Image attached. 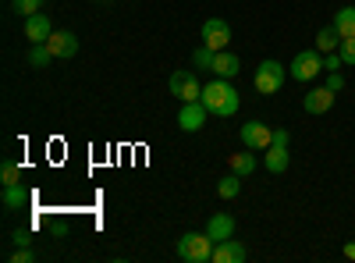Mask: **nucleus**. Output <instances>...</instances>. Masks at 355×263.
Masks as SVG:
<instances>
[{
    "mask_svg": "<svg viewBox=\"0 0 355 263\" xmlns=\"http://www.w3.org/2000/svg\"><path fill=\"white\" fill-rule=\"evenodd\" d=\"M202 103L214 118H234L242 107V96L231 85V78H214L210 85H202Z\"/></svg>",
    "mask_w": 355,
    "mask_h": 263,
    "instance_id": "1",
    "label": "nucleus"
},
{
    "mask_svg": "<svg viewBox=\"0 0 355 263\" xmlns=\"http://www.w3.org/2000/svg\"><path fill=\"white\" fill-rule=\"evenodd\" d=\"M284 78H288V68L281 61H274V57H266V61H259V68L252 75V85H256V93H263V96H277Z\"/></svg>",
    "mask_w": 355,
    "mask_h": 263,
    "instance_id": "2",
    "label": "nucleus"
},
{
    "mask_svg": "<svg viewBox=\"0 0 355 263\" xmlns=\"http://www.w3.org/2000/svg\"><path fill=\"white\" fill-rule=\"evenodd\" d=\"M214 246L217 242L206 231H189V235L178 239V256L185 263H206V260H214Z\"/></svg>",
    "mask_w": 355,
    "mask_h": 263,
    "instance_id": "3",
    "label": "nucleus"
},
{
    "mask_svg": "<svg viewBox=\"0 0 355 263\" xmlns=\"http://www.w3.org/2000/svg\"><path fill=\"white\" fill-rule=\"evenodd\" d=\"M323 71V53L313 46V50H302V53H295V61L288 65V78L295 82H309Z\"/></svg>",
    "mask_w": 355,
    "mask_h": 263,
    "instance_id": "4",
    "label": "nucleus"
},
{
    "mask_svg": "<svg viewBox=\"0 0 355 263\" xmlns=\"http://www.w3.org/2000/svg\"><path fill=\"white\" fill-rule=\"evenodd\" d=\"M167 90H171V96H178L182 103L202 100V85H199V78H196L192 71H174V75L167 78Z\"/></svg>",
    "mask_w": 355,
    "mask_h": 263,
    "instance_id": "5",
    "label": "nucleus"
},
{
    "mask_svg": "<svg viewBox=\"0 0 355 263\" xmlns=\"http://www.w3.org/2000/svg\"><path fill=\"white\" fill-rule=\"evenodd\" d=\"M242 142H245V150H270V146H274V128L270 125H263V121H245L242 125Z\"/></svg>",
    "mask_w": 355,
    "mask_h": 263,
    "instance_id": "6",
    "label": "nucleus"
},
{
    "mask_svg": "<svg viewBox=\"0 0 355 263\" xmlns=\"http://www.w3.org/2000/svg\"><path fill=\"white\" fill-rule=\"evenodd\" d=\"M206 118H210L206 103L202 100H189V103H182V110H178V128L182 132H199L206 125Z\"/></svg>",
    "mask_w": 355,
    "mask_h": 263,
    "instance_id": "7",
    "label": "nucleus"
},
{
    "mask_svg": "<svg viewBox=\"0 0 355 263\" xmlns=\"http://www.w3.org/2000/svg\"><path fill=\"white\" fill-rule=\"evenodd\" d=\"M46 50L57 57V61H71L78 53V36L68 33V28H53V36L46 40Z\"/></svg>",
    "mask_w": 355,
    "mask_h": 263,
    "instance_id": "8",
    "label": "nucleus"
},
{
    "mask_svg": "<svg viewBox=\"0 0 355 263\" xmlns=\"http://www.w3.org/2000/svg\"><path fill=\"white\" fill-rule=\"evenodd\" d=\"M202 43L210 50H227L231 43V25L224 18H206L202 22Z\"/></svg>",
    "mask_w": 355,
    "mask_h": 263,
    "instance_id": "9",
    "label": "nucleus"
},
{
    "mask_svg": "<svg viewBox=\"0 0 355 263\" xmlns=\"http://www.w3.org/2000/svg\"><path fill=\"white\" fill-rule=\"evenodd\" d=\"M334 90H327V85H316V90H309L306 93V100H302V107H306V114H316V118H320V114H327L331 107H334Z\"/></svg>",
    "mask_w": 355,
    "mask_h": 263,
    "instance_id": "10",
    "label": "nucleus"
},
{
    "mask_svg": "<svg viewBox=\"0 0 355 263\" xmlns=\"http://www.w3.org/2000/svg\"><path fill=\"white\" fill-rule=\"evenodd\" d=\"M245 260H249V249L234 239V235L214 246V263H245Z\"/></svg>",
    "mask_w": 355,
    "mask_h": 263,
    "instance_id": "11",
    "label": "nucleus"
},
{
    "mask_svg": "<svg viewBox=\"0 0 355 263\" xmlns=\"http://www.w3.org/2000/svg\"><path fill=\"white\" fill-rule=\"evenodd\" d=\"M50 36H53V25H50V18H46L43 11H36V15L25 18V40H28V43H46Z\"/></svg>",
    "mask_w": 355,
    "mask_h": 263,
    "instance_id": "12",
    "label": "nucleus"
},
{
    "mask_svg": "<svg viewBox=\"0 0 355 263\" xmlns=\"http://www.w3.org/2000/svg\"><path fill=\"white\" fill-rule=\"evenodd\" d=\"M217 78H234L242 71V61H239V53H231V50H217L214 57V68H210Z\"/></svg>",
    "mask_w": 355,
    "mask_h": 263,
    "instance_id": "13",
    "label": "nucleus"
},
{
    "mask_svg": "<svg viewBox=\"0 0 355 263\" xmlns=\"http://www.w3.org/2000/svg\"><path fill=\"white\" fill-rule=\"evenodd\" d=\"M206 235H210L214 242H224L234 235V217L231 214H214L210 221H206Z\"/></svg>",
    "mask_w": 355,
    "mask_h": 263,
    "instance_id": "14",
    "label": "nucleus"
},
{
    "mask_svg": "<svg viewBox=\"0 0 355 263\" xmlns=\"http://www.w3.org/2000/svg\"><path fill=\"white\" fill-rule=\"evenodd\" d=\"M288 164H291L288 146H270V150H266V157H263V167L270 171V174H284V171H288Z\"/></svg>",
    "mask_w": 355,
    "mask_h": 263,
    "instance_id": "15",
    "label": "nucleus"
},
{
    "mask_svg": "<svg viewBox=\"0 0 355 263\" xmlns=\"http://www.w3.org/2000/svg\"><path fill=\"white\" fill-rule=\"evenodd\" d=\"M28 199H33V192H28L21 182H18V185H4V207H8V210L28 207Z\"/></svg>",
    "mask_w": 355,
    "mask_h": 263,
    "instance_id": "16",
    "label": "nucleus"
},
{
    "mask_svg": "<svg viewBox=\"0 0 355 263\" xmlns=\"http://www.w3.org/2000/svg\"><path fill=\"white\" fill-rule=\"evenodd\" d=\"M338 46H341V33H338L334 25H323L320 33H316V50L320 53H334Z\"/></svg>",
    "mask_w": 355,
    "mask_h": 263,
    "instance_id": "17",
    "label": "nucleus"
},
{
    "mask_svg": "<svg viewBox=\"0 0 355 263\" xmlns=\"http://www.w3.org/2000/svg\"><path fill=\"white\" fill-rule=\"evenodd\" d=\"M334 28L341 33V40H355V8L352 4L334 15Z\"/></svg>",
    "mask_w": 355,
    "mask_h": 263,
    "instance_id": "18",
    "label": "nucleus"
},
{
    "mask_svg": "<svg viewBox=\"0 0 355 263\" xmlns=\"http://www.w3.org/2000/svg\"><path fill=\"white\" fill-rule=\"evenodd\" d=\"M242 182H245L242 174H234V171H231L227 178H220V182H217V196H220V199H239V192H242Z\"/></svg>",
    "mask_w": 355,
    "mask_h": 263,
    "instance_id": "19",
    "label": "nucleus"
},
{
    "mask_svg": "<svg viewBox=\"0 0 355 263\" xmlns=\"http://www.w3.org/2000/svg\"><path fill=\"white\" fill-rule=\"evenodd\" d=\"M227 164H231L234 174H242V178H249V174L256 171V157H252V153H231Z\"/></svg>",
    "mask_w": 355,
    "mask_h": 263,
    "instance_id": "20",
    "label": "nucleus"
},
{
    "mask_svg": "<svg viewBox=\"0 0 355 263\" xmlns=\"http://www.w3.org/2000/svg\"><path fill=\"white\" fill-rule=\"evenodd\" d=\"M214 57H217V50H210L206 43H199V46L192 50V65H196V68H206V71H210V68H214Z\"/></svg>",
    "mask_w": 355,
    "mask_h": 263,
    "instance_id": "21",
    "label": "nucleus"
},
{
    "mask_svg": "<svg viewBox=\"0 0 355 263\" xmlns=\"http://www.w3.org/2000/svg\"><path fill=\"white\" fill-rule=\"evenodd\" d=\"M53 61V53L46 50V43H33V50H28V65L33 68H46Z\"/></svg>",
    "mask_w": 355,
    "mask_h": 263,
    "instance_id": "22",
    "label": "nucleus"
},
{
    "mask_svg": "<svg viewBox=\"0 0 355 263\" xmlns=\"http://www.w3.org/2000/svg\"><path fill=\"white\" fill-rule=\"evenodd\" d=\"M0 178H4V185H18V182H21V164H18V160H4V167H0Z\"/></svg>",
    "mask_w": 355,
    "mask_h": 263,
    "instance_id": "23",
    "label": "nucleus"
},
{
    "mask_svg": "<svg viewBox=\"0 0 355 263\" xmlns=\"http://www.w3.org/2000/svg\"><path fill=\"white\" fill-rule=\"evenodd\" d=\"M11 11L15 15H36V11H43V0H11Z\"/></svg>",
    "mask_w": 355,
    "mask_h": 263,
    "instance_id": "24",
    "label": "nucleus"
},
{
    "mask_svg": "<svg viewBox=\"0 0 355 263\" xmlns=\"http://www.w3.org/2000/svg\"><path fill=\"white\" fill-rule=\"evenodd\" d=\"M338 53H341V61H345V65H352V68H355V40H341Z\"/></svg>",
    "mask_w": 355,
    "mask_h": 263,
    "instance_id": "25",
    "label": "nucleus"
},
{
    "mask_svg": "<svg viewBox=\"0 0 355 263\" xmlns=\"http://www.w3.org/2000/svg\"><path fill=\"white\" fill-rule=\"evenodd\" d=\"M36 260V253L28 249V246H18L15 253H11V263H33Z\"/></svg>",
    "mask_w": 355,
    "mask_h": 263,
    "instance_id": "26",
    "label": "nucleus"
},
{
    "mask_svg": "<svg viewBox=\"0 0 355 263\" xmlns=\"http://www.w3.org/2000/svg\"><path fill=\"white\" fill-rule=\"evenodd\" d=\"M327 90H334V93L345 90V75H341V71H331V75H327Z\"/></svg>",
    "mask_w": 355,
    "mask_h": 263,
    "instance_id": "27",
    "label": "nucleus"
},
{
    "mask_svg": "<svg viewBox=\"0 0 355 263\" xmlns=\"http://www.w3.org/2000/svg\"><path fill=\"white\" fill-rule=\"evenodd\" d=\"M345 61H341V53L334 50V53H327V57H323V68H327V71H338Z\"/></svg>",
    "mask_w": 355,
    "mask_h": 263,
    "instance_id": "28",
    "label": "nucleus"
},
{
    "mask_svg": "<svg viewBox=\"0 0 355 263\" xmlns=\"http://www.w3.org/2000/svg\"><path fill=\"white\" fill-rule=\"evenodd\" d=\"M11 242H15V246H28V242H33V231H28V228H18L15 235H11Z\"/></svg>",
    "mask_w": 355,
    "mask_h": 263,
    "instance_id": "29",
    "label": "nucleus"
},
{
    "mask_svg": "<svg viewBox=\"0 0 355 263\" xmlns=\"http://www.w3.org/2000/svg\"><path fill=\"white\" fill-rule=\"evenodd\" d=\"M288 142H291V135H288L284 128H277V132H274V146H288Z\"/></svg>",
    "mask_w": 355,
    "mask_h": 263,
    "instance_id": "30",
    "label": "nucleus"
},
{
    "mask_svg": "<svg viewBox=\"0 0 355 263\" xmlns=\"http://www.w3.org/2000/svg\"><path fill=\"white\" fill-rule=\"evenodd\" d=\"M341 253H345V260H355V242H348V246H345Z\"/></svg>",
    "mask_w": 355,
    "mask_h": 263,
    "instance_id": "31",
    "label": "nucleus"
}]
</instances>
